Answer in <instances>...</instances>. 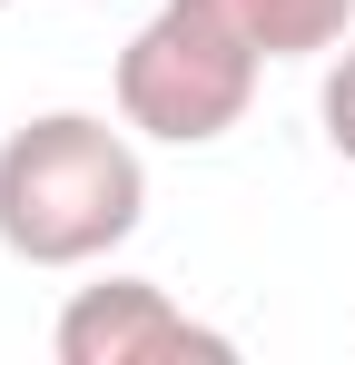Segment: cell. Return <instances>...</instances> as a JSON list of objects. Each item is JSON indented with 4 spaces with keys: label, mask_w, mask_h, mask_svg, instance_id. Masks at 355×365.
I'll use <instances>...</instances> for the list:
<instances>
[{
    "label": "cell",
    "mask_w": 355,
    "mask_h": 365,
    "mask_svg": "<svg viewBox=\"0 0 355 365\" xmlns=\"http://www.w3.org/2000/svg\"><path fill=\"white\" fill-rule=\"evenodd\" d=\"M148 217V158L128 119L40 109L0 138V247L20 267H99Z\"/></svg>",
    "instance_id": "1"
},
{
    "label": "cell",
    "mask_w": 355,
    "mask_h": 365,
    "mask_svg": "<svg viewBox=\"0 0 355 365\" xmlns=\"http://www.w3.org/2000/svg\"><path fill=\"white\" fill-rule=\"evenodd\" d=\"M267 50H247L207 0H168L128 50H118V119L158 148H207L257 109Z\"/></svg>",
    "instance_id": "2"
},
{
    "label": "cell",
    "mask_w": 355,
    "mask_h": 365,
    "mask_svg": "<svg viewBox=\"0 0 355 365\" xmlns=\"http://www.w3.org/2000/svg\"><path fill=\"white\" fill-rule=\"evenodd\" d=\"M59 365H227L237 346L217 326H197L168 287H148V277H99V287H69L50 326Z\"/></svg>",
    "instance_id": "3"
},
{
    "label": "cell",
    "mask_w": 355,
    "mask_h": 365,
    "mask_svg": "<svg viewBox=\"0 0 355 365\" xmlns=\"http://www.w3.org/2000/svg\"><path fill=\"white\" fill-rule=\"evenodd\" d=\"M207 10L267 60H326L355 30V0H207Z\"/></svg>",
    "instance_id": "4"
},
{
    "label": "cell",
    "mask_w": 355,
    "mask_h": 365,
    "mask_svg": "<svg viewBox=\"0 0 355 365\" xmlns=\"http://www.w3.org/2000/svg\"><path fill=\"white\" fill-rule=\"evenodd\" d=\"M316 119H326V148L355 168V50L326 69V89H316Z\"/></svg>",
    "instance_id": "5"
},
{
    "label": "cell",
    "mask_w": 355,
    "mask_h": 365,
    "mask_svg": "<svg viewBox=\"0 0 355 365\" xmlns=\"http://www.w3.org/2000/svg\"><path fill=\"white\" fill-rule=\"evenodd\" d=\"M0 10H10V0H0Z\"/></svg>",
    "instance_id": "6"
}]
</instances>
